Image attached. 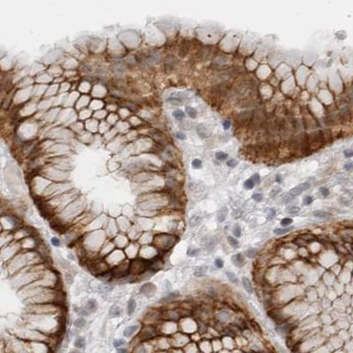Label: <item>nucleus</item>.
Wrapping results in <instances>:
<instances>
[{
    "instance_id": "f257e3e1",
    "label": "nucleus",
    "mask_w": 353,
    "mask_h": 353,
    "mask_svg": "<svg viewBox=\"0 0 353 353\" xmlns=\"http://www.w3.org/2000/svg\"><path fill=\"white\" fill-rule=\"evenodd\" d=\"M310 187V184L309 183H303L300 184L297 186H295L294 188H292L291 190H289V192L288 193V195L291 196V197H294V196H297L301 194L303 192L306 191L307 189H309Z\"/></svg>"
},
{
    "instance_id": "cd10ccee",
    "label": "nucleus",
    "mask_w": 353,
    "mask_h": 353,
    "mask_svg": "<svg viewBox=\"0 0 353 353\" xmlns=\"http://www.w3.org/2000/svg\"><path fill=\"white\" fill-rule=\"evenodd\" d=\"M251 179L253 181V183H254V185H259V184L260 183V175H259L258 173L253 174V175L252 176Z\"/></svg>"
},
{
    "instance_id": "a19ab883",
    "label": "nucleus",
    "mask_w": 353,
    "mask_h": 353,
    "mask_svg": "<svg viewBox=\"0 0 353 353\" xmlns=\"http://www.w3.org/2000/svg\"><path fill=\"white\" fill-rule=\"evenodd\" d=\"M117 353H128V350L126 348H117Z\"/></svg>"
},
{
    "instance_id": "bb28decb",
    "label": "nucleus",
    "mask_w": 353,
    "mask_h": 353,
    "mask_svg": "<svg viewBox=\"0 0 353 353\" xmlns=\"http://www.w3.org/2000/svg\"><path fill=\"white\" fill-rule=\"evenodd\" d=\"M313 198L312 196H305V197L304 198L303 204L308 206V205H311V204L313 203Z\"/></svg>"
},
{
    "instance_id": "aec40b11",
    "label": "nucleus",
    "mask_w": 353,
    "mask_h": 353,
    "mask_svg": "<svg viewBox=\"0 0 353 353\" xmlns=\"http://www.w3.org/2000/svg\"><path fill=\"white\" fill-rule=\"evenodd\" d=\"M286 211H287V213H289V214L296 215V214H297L298 212L300 211V209H299L298 207H296V206H291V207H288Z\"/></svg>"
},
{
    "instance_id": "79ce46f5",
    "label": "nucleus",
    "mask_w": 353,
    "mask_h": 353,
    "mask_svg": "<svg viewBox=\"0 0 353 353\" xmlns=\"http://www.w3.org/2000/svg\"><path fill=\"white\" fill-rule=\"evenodd\" d=\"M344 155H345V157H351L352 156V151L351 150H345Z\"/></svg>"
},
{
    "instance_id": "9b49d317",
    "label": "nucleus",
    "mask_w": 353,
    "mask_h": 353,
    "mask_svg": "<svg viewBox=\"0 0 353 353\" xmlns=\"http://www.w3.org/2000/svg\"><path fill=\"white\" fill-rule=\"evenodd\" d=\"M136 306H137L136 301H135L133 298H131V299H129L128 304H127V313H128V315L131 316V315L133 314L135 309H136Z\"/></svg>"
},
{
    "instance_id": "4c0bfd02",
    "label": "nucleus",
    "mask_w": 353,
    "mask_h": 353,
    "mask_svg": "<svg viewBox=\"0 0 353 353\" xmlns=\"http://www.w3.org/2000/svg\"><path fill=\"white\" fill-rule=\"evenodd\" d=\"M269 211H270V214H269L268 216V220H271V219H273L274 217L276 215V209H270Z\"/></svg>"
},
{
    "instance_id": "a211bd4d",
    "label": "nucleus",
    "mask_w": 353,
    "mask_h": 353,
    "mask_svg": "<svg viewBox=\"0 0 353 353\" xmlns=\"http://www.w3.org/2000/svg\"><path fill=\"white\" fill-rule=\"evenodd\" d=\"M185 110H186V113L188 114V116L191 117L192 119H195V117H197V111L195 110L194 108L190 106V107H186Z\"/></svg>"
},
{
    "instance_id": "2eb2a0df",
    "label": "nucleus",
    "mask_w": 353,
    "mask_h": 353,
    "mask_svg": "<svg viewBox=\"0 0 353 353\" xmlns=\"http://www.w3.org/2000/svg\"><path fill=\"white\" fill-rule=\"evenodd\" d=\"M207 269V266H205V265L198 267V268H195L194 275H195L196 276H203V275L206 273Z\"/></svg>"
},
{
    "instance_id": "b1692460",
    "label": "nucleus",
    "mask_w": 353,
    "mask_h": 353,
    "mask_svg": "<svg viewBox=\"0 0 353 353\" xmlns=\"http://www.w3.org/2000/svg\"><path fill=\"white\" fill-rule=\"evenodd\" d=\"M173 117H175L176 119L181 120V119H182L183 117H185V113H184L182 111H180V110H177V111H175L173 112Z\"/></svg>"
},
{
    "instance_id": "f3484780",
    "label": "nucleus",
    "mask_w": 353,
    "mask_h": 353,
    "mask_svg": "<svg viewBox=\"0 0 353 353\" xmlns=\"http://www.w3.org/2000/svg\"><path fill=\"white\" fill-rule=\"evenodd\" d=\"M226 276H227L228 279L230 280V281L231 283H238V278H237L236 275H235L233 272H230V271H226Z\"/></svg>"
},
{
    "instance_id": "423d86ee",
    "label": "nucleus",
    "mask_w": 353,
    "mask_h": 353,
    "mask_svg": "<svg viewBox=\"0 0 353 353\" xmlns=\"http://www.w3.org/2000/svg\"><path fill=\"white\" fill-rule=\"evenodd\" d=\"M138 329H139V326H138V325L129 326V327L125 328V330H124V332H123V334H124L125 337H131L132 334H133L135 332H136Z\"/></svg>"
},
{
    "instance_id": "4468645a",
    "label": "nucleus",
    "mask_w": 353,
    "mask_h": 353,
    "mask_svg": "<svg viewBox=\"0 0 353 353\" xmlns=\"http://www.w3.org/2000/svg\"><path fill=\"white\" fill-rule=\"evenodd\" d=\"M86 324H87V321H86V320L84 319V318H78L77 320H75V321H74V326H75V328H83L85 326H86Z\"/></svg>"
},
{
    "instance_id": "a18cd8bd",
    "label": "nucleus",
    "mask_w": 353,
    "mask_h": 353,
    "mask_svg": "<svg viewBox=\"0 0 353 353\" xmlns=\"http://www.w3.org/2000/svg\"><path fill=\"white\" fill-rule=\"evenodd\" d=\"M68 353H80L79 350H71L70 352H68Z\"/></svg>"
},
{
    "instance_id": "20e7f679",
    "label": "nucleus",
    "mask_w": 353,
    "mask_h": 353,
    "mask_svg": "<svg viewBox=\"0 0 353 353\" xmlns=\"http://www.w3.org/2000/svg\"><path fill=\"white\" fill-rule=\"evenodd\" d=\"M231 261H232V263L238 268H241L245 265V258L243 257L241 253H237V254L233 255L231 257Z\"/></svg>"
},
{
    "instance_id": "c756f323",
    "label": "nucleus",
    "mask_w": 353,
    "mask_h": 353,
    "mask_svg": "<svg viewBox=\"0 0 353 353\" xmlns=\"http://www.w3.org/2000/svg\"><path fill=\"white\" fill-rule=\"evenodd\" d=\"M320 193L323 197H328L329 195V190L327 187H321L320 188Z\"/></svg>"
},
{
    "instance_id": "6ab92c4d",
    "label": "nucleus",
    "mask_w": 353,
    "mask_h": 353,
    "mask_svg": "<svg viewBox=\"0 0 353 353\" xmlns=\"http://www.w3.org/2000/svg\"><path fill=\"white\" fill-rule=\"evenodd\" d=\"M232 232H233V235H234L235 237L239 238V237L241 236V228H240V226H239L238 224H235L234 228H233V230H232Z\"/></svg>"
},
{
    "instance_id": "39448f33",
    "label": "nucleus",
    "mask_w": 353,
    "mask_h": 353,
    "mask_svg": "<svg viewBox=\"0 0 353 353\" xmlns=\"http://www.w3.org/2000/svg\"><path fill=\"white\" fill-rule=\"evenodd\" d=\"M129 269V268L127 267V268H125V264H121V265H119V267H117L114 270H113V272H112V275L113 276H123L124 277V276H125L126 275V272H127V270Z\"/></svg>"
},
{
    "instance_id": "1a4fd4ad",
    "label": "nucleus",
    "mask_w": 353,
    "mask_h": 353,
    "mask_svg": "<svg viewBox=\"0 0 353 353\" xmlns=\"http://www.w3.org/2000/svg\"><path fill=\"white\" fill-rule=\"evenodd\" d=\"M313 215L317 218H321V219H329L330 217L332 216L331 214L328 213V212H325L322 210H315L313 211Z\"/></svg>"
},
{
    "instance_id": "393cba45",
    "label": "nucleus",
    "mask_w": 353,
    "mask_h": 353,
    "mask_svg": "<svg viewBox=\"0 0 353 353\" xmlns=\"http://www.w3.org/2000/svg\"><path fill=\"white\" fill-rule=\"evenodd\" d=\"M192 165L194 169H201L202 168V162L200 159H195L193 161Z\"/></svg>"
},
{
    "instance_id": "f03ea898",
    "label": "nucleus",
    "mask_w": 353,
    "mask_h": 353,
    "mask_svg": "<svg viewBox=\"0 0 353 353\" xmlns=\"http://www.w3.org/2000/svg\"><path fill=\"white\" fill-rule=\"evenodd\" d=\"M156 287L155 284L152 283H148L144 284L140 288V292L142 294H144L146 297H150L154 296L156 293Z\"/></svg>"
},
{
    "instance_id": "7ed1b4c3",
    "label": "nucleus",
    "mask_w": 353,
    "mask_h": 353,
    "mask_svg": "<svg viewBox=\"0 0 353 353\" xmlns=\"http://www.w3.org/2000/svg\"><path fill=\"white\" fill-rule=\"evenodd\" d=\"M84 308L87 310V312L88 313L95 312V311L97 310V308H98L97 301H96L95 299H94V298H90V299H88V300L87 301L86 305H85Z\"/></svg>"
},
{
    "instance_id": "e433bc0d",
    "label": "nucleus",
    "mask_w": 353,
    "mask_h": 353,
    "mask_svg": "<svg viewBox=\"0 0 353 353\" xmlns=\"http://www.w3.org/2000/svg\"><path fill=\"white\" fill-rule=\"evenodd\" d=\"M176 137H177L178 140H185V139H186V135H185V133H183V132H176Z\"/></svg>"
},
{
    "instance_id": "a878e982",
    "label": "nucleus",
    "mask_w": 353,
    "mask_h": 353,
    "mask_svg": "<svg viewBox=\"0 0 353 353\" xmlns=\"http://www.w3.org/2000/svg\"><path fill=\"white\" fill-rule=\"evenodd\" d=\"M228 242L233 247H237L238 246V241L233 237H228Z\"/></svg>"
},
{
    "instance_id": "37998d69",
    "label": "nucleus",
    "mask_w": 353,
    "mask_h": 353,
    "mask_svg": "<svg viewBox=\"0 0 353 353\" xmlns=\"http://www.w3.org/2000/svg\"><path fill=\"white\" fill-rule=\"evenodd\" d=\"M344 168H345L347 170H350L352 169V164H351V162H349V164H346L344 165Z\"/></svg>"
},
{
    "instance_id": "72a5a7b5",
    "label": "nucleus",
    "mask_w": 353,
    "mask_h": 353,
    "mask_svg": "<svg viewBox=\"0 0 353 353\" xmlns=\"http://www.w3.org/2000/svg\"><path fill=\"white\" fill-rule=\"evenodd\" d=\"M201 252L200 249H189L187 251V254L189 256H195L196 254H198L199 252Z\"/></svg>"
},
{
    "instance_id": "c85d7f7f",
    "label": "nucleus",
    "mask_w": 353,
    "mask_h": 353,
    "mask_svg": "<svg viewBox=\"0 0 353 353\" xmlns=\"http://www.w3.org/2000/svg\"><path fill=\"white\" fill-rule=\"evenodd\" d=\"M256 253H257L256 249H253V248H250V249H248V250L246 251V255H247L249 258H253V257L256 255Z\"/></svg>"
},
{
    "instance_id": "9d476101",
    "label": "nucleus",
    "mask_w": 353,
    "mask_h": 353,
    "mask_svg": "<svg viewBox=\"0 0 353 353\" xmlns=\"http://www.w3.org/2000/svg\"><path fill=\"white\" fill-rule=\"evenodd\" d=\"M122 310L119 306L117 305H112L111 307L110 311H109V314H110L111 317H119V316L121 315Z\"/></svg>"
},
{
    "instance_id": "473e14b6",
    "label": "nucleus",
    "mask_w": 353,
    "mask_h": 353,
    "mask_svg": "<svg viewBox=\"0 0 353 353\" xmlns=\"http://www.w3.org/2000/svg\"><path fill=\"white\" fill-rule=\"evenodd\" d=\"M252 198L255 201L260 202V201H262V199H263V195H262L261 193H254V194H252Z\"/></svg>"
},
{
    "instance_id": "58836bf2",
    "label": "nucleus",
    "mask_w": 353,
    "mask_h": 353,
    "mask_svg": "<svg viewBox=\"0 0 353 353\" xmlns=\"http://www.w3.org/2000/svg\"><path fill=\"white\" fill-rule=\"evenodd\" d=\"M230 121H229V120H225V121H223V129L224 130H228V129H230Z\"/></svg>"
},
{
    "instance_id": "0eeeda50",
    "label": "nucleus",
    "mask_w": 353,
    "mask_h": 353,
    "mask_svg": "<svg viewBox=\"0 0 353 353\" xmlns=\"http://www.w3.org/2000/svg\"><path fill=\"white\" fill-rule=\"evenodd\" d=\"M74 345L75 348L80 350V349H84L86 347V339L84 336H79L75 339Z\"/></svg>"
},
{
    "instance_id": "dca6fc26",
    "label": "nucleus",
    "mask_w": 353,
    "mask_h": 353,
    "mask_svg": "<svg viewBox=\"0 0 353 353\" xmlns=\"http://www.w3.org/2000/svg\"><path fill=\"white\" fill-rule=\"evenodd\" d=\"M293 229H294L293 226H291V227H289V228H281V229H276V230H274V233H275L276 235H283V234H285V233H287V232H289V231L292 230Z\"/></svg>"
},
{
    "instance_id": "c9c22d12",
    "label": "nucleus",
    "mask_w": 353,
    "mask_h": 353,
    "mask_svg": "<svg viewBox=\"0 0 353 353\" xmlns=\"http://www.w3.org/2000/svg\"><path fill=\"white\" fill-rule=\"evenodd\" d=\"M215 265L217 268H222L223 267V261L221 259H216L215 260Z\"/></svg>"
},
{
    "instance_id": "2f4dec72",
    "label": "nucleus",
    "mask_w": 353,
    "mask_h": 353,
    "mask_svg": "<svg viewBox=\"0 0 353 353\" xmlns=\"http://www.w3.org/2000/svg\"><path fill=\"white\" fill-rule=\"evenodd\" d=\"M50 241H51L52 246H54L55 247H59V246H60V245H61V242H60L59 238H56V237L52 238Z\"/></svg>"
},
{
    "instance_id": "f704fd0d",
    "label": "nucleus",
    "mask_w": 353,
    "mask_h": 353,
    "mask_svg": "<svg viewBox=\"0 0 353 353\" xmlns=\"http://www.w3.org/2000/svg\"><path fill=\"white\" fill-rule=\"evenodd\" d=\"M238 164V161H237V160H235V159H230V160H229V161L227 162V165H228L229 167H230V168H234V167H236Z\"/></svg>"
},
{
    "instance_id": "6e6552de",
    "label": "nucleus",
    "mask_w": 353,
    "mask_h": 353,
    "mask_svg": "<svg viewBox=\"0 0 353 353\" xmlns=\"http://www.w3.org/2000/svg\"><path fill=\"white\" fill-rule=\"evenodd\" d=\"M228 215V209L226 207H223L217 214V220L219 223H223L226 216Z\"/></svg>"
},
{
    "instance_id": "ddd939ff",
    "label": "nucleus",
    "mask_w": 353,
    "mask_h": 353,
    "mask_svg": "<svg viewBox=\"0 0 353 353\" xmlns=\"http://www.w3.org/2000/svg\"><path fill=\"white\" fill-rule=\"evenodd\" d=\"M177 296H179V293H178L177 291L170 292V293H169L167 296H165L164 298H162L161 301H162V302H168V301H170V300H173V299H175V298H176Z\"/></svg>"
},
{
    "instance_id": "4be33fe9",
    "label": "nucleus",
    "mask_w": 353,
    "mask_h": 353,
    "mask_svg": "<svg viewBox=\"0 0 353 353\" xmlns=\"http://www.w3.org/2000/svg\"><path fill=\"white\" fill-rule=\"evenodd\" d=\"M227 157H228L227 154L224 153V152H222V151L217 152V153L215 154V158H216L217 160H219V161H224Z\"/></svg>"
},
{
    "instance_id": "7c9ffc66",
    "label": "nucleus",
    "mask_w": 353,
    "mask_h": 353,
    "mask_svg": "<svg viewBox=\"0 0 353 353\" xmlns=\"http://www.w3.org/2000/svg\"><path fill=\"white\" fill-rule=\"evenodd\" d=\"M293 223V220L291 219V218H283L282 221H281V225L282 226H283V227H285V226H288V225H289V224H291Z\"/></svg>"
},
{
    "instance_id": "ea45409f",
    "label": "nucleus",
    "mask_w": 353,
    "mask_h": 353,
    "mask_svg": "<svg viewBox=\"0 0 353 353\" xmlns=\"http://www.w3.org/2000/svg\"><path fill=\"white\" fill-rule=\"evenodd\" d=\"M133 353H148V351L144 347H139L137 350H135Z\"/></svg>"
},
{
    "instance_id": "c03bdc74",
    "label": "nucleus",
    "mask_w": 353,
    "mask_h": 353,
    "mask_svg": "<svg viewBox=\"0 0 353 353\" xmlns=\"http://www.w3.org/2000/svg\"><path fill=\"white\" fill-rule=\"evenodd\" d=\"M276 182H278V183H280L282 181V177H281V176L280 175H277L276 177Z\"/></svg>"
},
{
    "instance_id": "f8f14e48",
    "label": "nucleus",
    "mask_w": 353,
    "mask_h": 353,
    "mask_svg": "<svg viewBox=\"0 0 353 353\" xmlns=\"http://www.w3.org/2000/svg\"><path fill=\"white\" fill-rule=\"evenodd\" d=\"M242 283H243L244 288H245L246 291L248 293L251 294L252 292V284H251V282L249 281V279L246 278V277H243L242 278Z\"/></svg>"
},
{
    "instance_id": "412c9836",
    "label": "nucleus",
    "mask_w": 353,
    "mask_h": 353,
    "mask_svg": "<svg viewBox=\"0 0 353 353\" xmlns=\"http://www.w3.org/2000/svg\"><path fill=\"white\" fill-rule=\"evenodd\" d=\"M254 183H253V181L251 179V178H249V179H247V180H246L245 181V183H244V187H245L246 189H247V190H251V189H252L253 187H254Z\"/></svg>"
},
{
    "instance_id": "5701e85b",
    "label": "nucleus",
    "mask_w": 353,
    "mask_h": 353,
    "mask_svg": "<svg viewBox=\"0 0 353 353\" xmlns=\"http://www.w3.org/2000/svg\"><path fill=\"white\" fill-rule=\"evenodd\" d=\"M125 339H117V340H115L114 341V342H113V345H114V347L115 348H120V347H122L123 345H125Z\"/></svg>"
}]
</instances>
